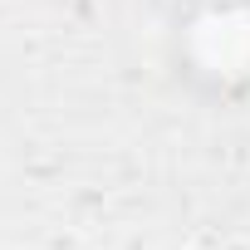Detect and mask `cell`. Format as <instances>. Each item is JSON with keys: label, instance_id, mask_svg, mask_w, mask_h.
Segmentation results:
<instances>
[{"label": "cell", "instance_id": "1", "mask_svg": "<svg viewBox=\"0 0 250 250\" xmlns=\"http://www.w3.org/2000/svg\"><path fill=\"white\" fill-rule=\"evenodd\" d=\"M177 49L187 44V74L221 93L250 88V0H191L172 25Z\"/></svg>", "mask_w": 250, "mask_h": 250}]
</instances>
